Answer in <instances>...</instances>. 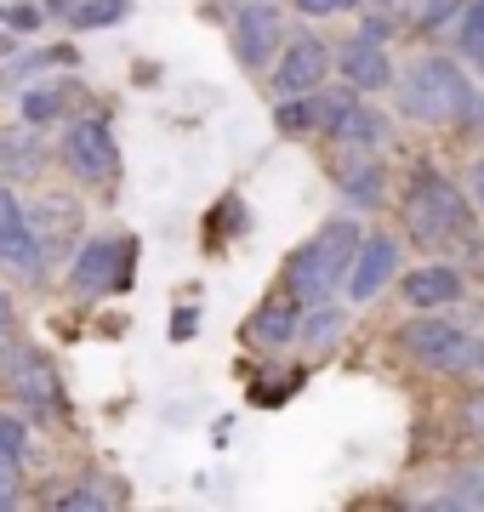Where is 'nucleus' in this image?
<instances>
[{
    "label": "nucleus",
    "instance_id": "6",
    "mask_svg": "<svg viewBox=\"0 0 484 512\" xmlns=\"http://www.w3.org/2000/svg\"><path fill=\"white\" fill-rule=\"evenodd\" d=\"M63 165H69L75 183H92V188L120 177V143H114V131L103 114L69 120V131H63Z\"/></svg>",
    "mask_w": 484,
    "mask_h": 512
},
{
    "label": "nucleus",
    "instance_id": "38",
    "mask_svg": "<svg viewBox=\"0 0 484 512\" xmlns=\"http://www.w3.org/2000/svg\"><path fill=\"white\" fill-rule=\"evenodd\" d=\"M473 365H479V370H484V342H479V348H473Z\"/></svg>",
    "mask_w": 484,
    "mask_h": 512
},
{
    "label": "nucleus",
    "instance_id": "19",
    "mask_svg": "<svg viewBox=\"0 0 484 512\" xmlns=\"http://www.w3.org/2000/svg\"><path fill=\"white\" fill-rule=\"evenodd\" d=\"M428 507H484V467H456L439 495H428Z\"/></svg>",
    "mask_w": 484,
    "mask_h": 512
},
{
    "label": "nucleus",
    "instance_id": "18",
    "mask_svg": "<svg viewBox=\"0 0 484 512\" xmlns=\"http://www.w3.org/2000/svg\"><path fill=\"white\" fill-rule=\"evenodd\" d=\"M325 114H331V92H297L280 97L274 126H280V137H314V131H325Z\"/></svg>",
    "mask_w": 484,
    "mask_h": 512
},
{
    "label": "nucleus",
    "instance_id": "22",
    "mask_svg": "<svg viewBox=\"0 0 484 512\" xmlns=\"http://www.w3.org/2000/svg\"><path fill=\"white\" fill-rule=\"evenodd\" d=\"M336 336H342V313H336L331 302H314V308H302L297 342H308V348H331Z\"/></svg>",
    "mask_w": 484,
    "mask_h": 512
},
{
    "label": "nucleus",
    "instance_id": "10",
    "mask_svg": "<svg viewBox=\"0 0 484 512\" xmlns=\"http://www.w3.org/2000/svg\"><path fill=\"white\" fill-rule=\"evenodd\" d=\"M399 274V239L393 234H365L359 239V256L354 268H348V302H371L382 296Z\"/></svg>",
    "mask_w": 484,
    "mask_h": 512
},
{
    "label": "nucleus",
    "instance_id": "5",
    "mask_svg": "<svg viewBox=\"0 0 484 512\" xmlns=\"http://www.w3.org/2000/svg\"><path fill=\"white\" fill-rule=\"evenodd\" d=\"M399 348H405L416 365L439 370V376H462V370H473V348H479V342H467L462 325L439 319V308H422V319H410V325L399 330Z\"/></svg>",
    "mask_w": 484,
    "mask_h": 512
},
{
    "label": "nucleus",
    "instance_id": "9",
    "mask_svg": "<svg viewBox=\"0 0 484 512\" xmlns=\"http://www.w3.org/2000/svg\"><path fill=\"white\" fill-rule=\"evenodd\" d=\"M325 131H331L336 143H348V148H382L388 143V114L371 109V103H359L354 86H348V92H331Z\"/></svg>",
    "mask_w": 484,
    "mask_h": 512
},
{
    "label": "nucleus",
    "instance_id": "3",
    "mask_svg": "<svg viewBox=\"0 0 484 512\" xmlns=\"http://www.w3.org/2000/svg\"><path fill=\"white\" fill-rule=\"evenodd\" d=\"M405 228L416 245L428 251H445V245H462L473 234V205L462 200V188L439 177L433 165H416L405 183Z\"/></svg>",
    "mask_w": 484,
    "mask_h": 512
},
{
    "label": "nucleus",
    "instance_id": "36",
    "mask_svg": "<svg viewBox=\"0 0 484 512\" xmlns=\"http://www.w3.org/2000/svg\"><path fill=\"white\" fill-rule=\"evenodd\" d=\"M473 194H479V205H484V160L473 165Z\"/></svg>",
    "mask_w": 484,
    "mask_h": 512
},
{
    "label": "nucleus",
    "instance_id": "37",
    "mask_svg": "<svg viewBox=\"0 0 484 512\" xmlns=\"http://www.w3.org/2000/svg\"><path fill=\"white\" fill-rule=\"evenodd\" d=\"M473 251V268H479V279H484V245H467Z\"/></svg>",
    "mask_w": 484,
    "mask_h": 512
},
{
    "label": "nucleus",
    "instance_id": "32",
    "mask_svg": "<svg viewBox=\"0 0 484 512\" xmlns=\"http://www.w3.org/2000/svg\"><path fill=\"white\" fill-rule=\"evenodd\" d=\"M6 23H12L18 35H35L40 29V6H6Z\"/></svg>",
    "mask_w": 484,
    "mask_h": 512
},
{
    "label": "nucleus",
    "instance_id": "35",
    "mask_svg": "<svg viewBox=\"0 0 484 512\" xmlns=\"http://www.w3.org/2000/svg\"><path fill=\"white\" fill-rule=\"evenodd\" d=\"M302 12H308V18H325V12H336V6H342V0H297Z\"/></svg>",
    "mask_w": 484,
    "mask_h": 512
},
{
    "label": "nucleus",
    "instance_id": "11",
    "mask_svg": "<svg viewBox=\"0 0 484 512\" xmlns=\"http://www.w3.org/2000/svg\"><path fill=\"white\" fill-rule=\"evenodd\" d=\"M331 63H336V57L325 52V40H319V35L291 40V46H285V57H280V69H274V92H280V97L319 92V80L331 74Z\"/></svg>",
    "mask_w": 484,
    "mask_h": 512
},
{
    "label": "nucleus",
    "instance_id": "30",
    "mask_svg": "<svg viewBox=\"0 0 484 512\" xmlns=\"http://www.w3.org/2000/svg\"><path fill=\"white\" fill-rule=\"evenodd\" d=\"M291 387H302V376H274V382H262V393L251 387V399L257 404H285L291 399Z\"/></svg>",
    "mask_w": 484,
    "mask_h": 512
},
{
    "label": "nucleus",
    "instance_id": "13",
    "mask_svg": "<svg viewBox=\"0 0 484 512\" xmlns=\"http://www.w3.org/2000/svg\"><path fill=\"white\" fill-rule=\"evenodd\" d=\"M399 296H405L410 308H456L467 296V279L462 268H450V262H428V268H410L399 279Z\"/></svg>",
    "mask_w": 484,
    "mask_h": 512
},
{
    "label": "nucleus",
    "instance_id": "20",
    "mask_svg": "<svg viewBox=\"0 0 484 512\" xmlns=\"http://www.w3.org/2000/svg\"><path fill=\"white\" fill-rule=\"evenodd\" d=\"M69 103H75L69 80L63 86H35V92H23V126H52V120H63Z\"/></svg>",
    "mask_w": 484,
    "mask_h": 512
},
{
    "label": "nucleus",
    "instance_id": "17",
    "mask_svg": "<svg viewBox=\"0 0 484 512\" xmlns=\"http://www.w3.org/2000/svg\"><path fill=\"white\" fill-rule=\"evenodd\" d=\"M46 262H52V256H46L40 234L29 228V217H23L12 234H0V268L12 279H29V285H35V279H46Z\"/></svg>",
    "mask_w": 484,
    "mask_h": 512
},
{
    "label": "nucleus",
    "instance_id": "33",
    "mask_svg": "<svg viewBox=\"0 0 484 512\" xmlns=\"http://www.w3.org/2000/svg\"><path fill=\"white\" fill-rule=\"evenodd\" d=\"M12 330H18V313H12V296L0 291V342H12Z\"/></svg>",
    "mask_w": 484,
    "mask_h": 512
},
{
    "label": "nucleus",
    "instance_id": "16",
    "mask_svg": "<svg viewBox=\"0 0 484 512\" xmlns=\"http://www.w3.org/2000/svg\"><path fill=\"white\" fill-rule=\"evenodd\" d=\"M297 325H302V308L291 302V296H274V302H262L257 313H251V325H245V342L262 353L285 348V342H297Z\"/></svg>",
    "mask_w": 484,
    "mask_h": 512
},
{
    "label": "nucleus",
    "instance_id": "1",
    "mask_svg": "<svg viewBox=\"0 0 484 512\" xmlns=\"http://www.w3.org/2000/svg\"><path fill=\"white\" fill-rule=\"evenodd\" d=\"M399 109L422 126H484V92L467 80L450 57H416L399 74Z\"/></svg>",
    "mask_w": 484,
    "mask_h": 512
},
{
    "label": "nucleus",
    "instance_id": "12",
    "mask_svg": "<svg viewBox=\"0 0 484 512\" xmlns=\"http://www.w3.org/2000/svg\"><path fill=\"white\" fill-rule=\"evenodd\" d=\"M336 69H342V80H348L354 92H382V86H393L388 46H382L376 35H354V40H342V52H336Z\"/></svg>",
    "mask_w": 484,
    "mask_h": 512
},
{
    "label": "nucleus",
    "instance_id": "28",
    "mask_svg": "<svg viewBox=\"0 0 484 512\" xmlns=\"http://www.w3.org/2000/svg\"><path fill=\"white\" fill-rule=\"evenodd\" d=\"M462 12V0H428L422 12H416V29H439V23H450Z\"/></svg>",
    "mask_w": 484,
    "mask_h": 512
},
{
    "label": "nucleus",
    "instance_id": "14",
    "mask_svg": "<svg viewBox=\"0 0 484 512\" xmlns=\"http://www.w3.org/2000/svg\"><path fill=\"white\" fill-rule=\"evenodd\" d=\"M29 228L40 234L46 256H75V239H80V205L69 200V194H46V200H35V211H29Z\"/></svg>",
    "mask_w": 484,
    "mask_h": 512
},
{
    "label": "nucleus",
    "instance_id": "27",
    "mask_svg": "<svg viewBox=\"0 0 484 512\" xmlns=\"http://www.w3.org/2000/svg\"><path fill=\"white\" fill-rule=\"evenodd\" d=\"M245 228V205L240 200H223V217L211 222L205 217V239H223V234H240Z\"/></svg>",
    "mask_w": 484,
    "mask_h": 512
},
{
    "label": "nucleus",
    "instance_id": "2",
    "mask_svg": "<svg viewBox=\"0 0 484 512\" xmlns=\"http://www.w3.org/2000/svg\"><path fill=\"white\" fill-rule=\"evenodd\" d=\"M359 239L365 234H359L354 217L319 222V234L285 256V296H291L297 308L331 302V296L348 285V268H354V256H359Z\"/></svg>",
    "mask_w": 484,
    "mask_h": 512
},
{
    "label": "nucleus",
    "instance_id": "21",
    "mask_svg": "<svg viewBox=\"0 0 484 512\" xmlns=\"http://www.w3.org/2000/svg\"><path fill=\"white\" fill-rule=\"evenodd\" d=\"M40 160H46V154H40V143L29 137V126L0 137V171H6V177H35Z\"/></svg>",
    "mask_w": 484,
    "mask_h": 512
},
{
    "label": "nucleus",
    "instance_id": "24",
    "mask_svg": "<svg viewBox=\"0 0 484 512\" xmlns=\"http://www.w3.org/2000/svg\"><path fill=\"white\" fill-rule=\"evenodd\" d=\"M114 501H126V484H120V490H103V484H75V490L69 495H57V507L63 512H92V507H114Z\"/></svg>",
    "mask_w": 484,
    "mask_h": 512
},
{
    "label": "nucleus",
    "instance_id": "8",
    "mask_svg": "<svg viewBox=\"0 0 484 512\" xmlns=\"http://www.w3.org/2000/svg\"><path fill=\"white\" fill-rule=\"evenodd\" d=\"M280 12L274 6H257V0H245V6H234V18H228V46H234V63H240L245 74L268 69V57H274V46H280Z\"/></svg>",
    "mask_w": 484,
    "mask_h": 512
},
{
    "label": "nucleus",
    "instance_id": "7",
    "mask_svg": "<svg viewBox=\"0 0 484 512\" xmlns=\"http://www.w3.org/2000/svg\"><path fill=\"white\" fill-rule=\"evenodd\" d=\"M131 251H137V239H86L69 262V291L75 296H109V291H126L131 279Z\"/></svg>",
    "mask_w": 484,
    "mask_h": 512
},
{
    "label": "nucleus",
    "instance_id": "34",
    "mask_svg": "<svg viewBox=\"0 0 484 512\" xmlns=\"http://www.w3.org/2000/svg\"><path fill=\"white\" fill-rule=\"evenodd\" d=\"M171 336H177V342H188V336H194V308H183V313H177V325H171Z\"/></svg>",
    "mask_w": 484,
    "mask_h": 512
},
{
    "label": "nucleus",
    "instance_id": "29",
    "mask_svg": "<svg viewBox=\"0 0 484 512\" xmlns=\"http://www.w3.org/2000/svg\"><path fill=\"white\" fill-rule=\"evenodd\" d=\"M462 427L473 444H484V393H467L462 399Z\"/></svg>",
    "mask_w": 484,
    "mask_h": 512
},
{
    "label": "nucleus",
    "instance_id": "26",
    "mask_svg": "<svg viewBox=\"0 0 484 512\" xmlns=\"http://www.w3.org/2000/svg\"><path fill=\"white\" fill-rule=\"evenodd\" d=\"M462 52L473 63H484V0H467L462 6Z\"/></svg>",
    "mask_w": 484,
    "mask_h": 512
},
{
    "label": "nucleus",
    "instance_id": "4",
    "mask_svg": "<svg viewBox=\"0 0 484 512\" xmlns=\"http://www.w3.org/2000/svg\"><path fill=\"white\" fill-rule=\"evenodd\" d=\"M0 387L29 410V421L63 416V382H57V365L46 359V348H35V342H0Z\"/></svg>",
    "mask_w": 484,
    "mask_h": 512
},
{
    "label": "nucleus",
    "instance_id": "25",
    "mask_svg": "<svg viewBox=\"0 0 484 512\" xmlns=\"http://www.w3.org/2000/svg\"><path fill=\"white\" fill-rule=\"evenodd\" d=\"M52 63H75V52L69 46H57V52H35V57H18L12 69L0 74V86H23V80H35L40 69H52Z\"/></svg>",
    "mask_w": 484,
    "mask_h": 512
},
{
    "label": "nucleus",
    "instance_id": "15",
    "mask_svg": "<svg viewBox=\"0 0 484 512\" xmlns=\"http://www.w3.org/2000/svg\"><path fill=\"white\" fill-rule=\"evenodd\" d=\"M336 188H342V200L354 205V211H382V200H388V171H382V160L348 154V160L336 165Z\"/></svg>",
    "mask_w": 484,
    "mask_h": 512
},
{
    "label": "nucleus",
    "instance_id": "23",
    "mask_svg": "<svg viewBox=\"0 0 484 512\" xmlns=\"http://www.w3.org/2000/svg\"><path fill=\"white\" fill-rule=\"evenodd\" d=\"M131 12V0H75L63 18H69V29H109V23H120Z\"/></svg>",
    "mask_w": 484,
    "mask_h": 512
},
{
    "label": "nucleus",
    "instance_id": "31",
    "mask_svg": "<svg viewBox=\"0 0 484 512\" xmlns=\"http://www.w3.org/2000/svg\"><path fill=\"white\" fill-rule=\"evenodd\" d=\"M23 217H29V211H23L18 200H12V188L0 183V234H12V228H18Z\"/></svg>",
    "mask_w": 484,
    "mask_h": 512
}]
</instances>
